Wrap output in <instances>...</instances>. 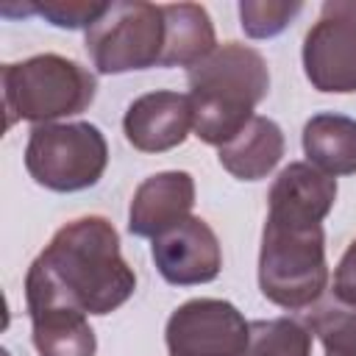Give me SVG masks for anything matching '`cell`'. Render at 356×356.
Wrapping results in <instances>:
<instances>
[{"label":"cell","instance_id":"6","mask_svg":"<svg viewBox=\"0 0 356 356\" xmlns=\"http://www.w3.org/2000/svg\"><path fill=\"white\" fill-rule=\"evenodd\" d=\"M92 67L100 75L161 67L164 11L145 0H111L83 36Z\"/></svg>","mask_w":356,"mask_h":356},{"label":"cell","instance_id":"1","mask_svg":"<svg viewBox=\"0 0 356 356\" xmlns=\"http://www.w3.org/2000/svg\"><path fill=\"white\" fill-rule=\"evenodd\" d=\"M337 200V178L309 161L286 164L270 186L259 250L261 295L289 312L312 309L328 286L323 220Z\"/></svg>","mask_w":356,"mask_h":356},{"label":"cell","instance_id":"3","mask_svg":"<svg viewBox=\"0 0 356 356\" xmlns=\"http://www.w3.org/2000/svg\"><path fill=\"white\" fill-rule=\"evenodd\" d=\"M186 83L195 136L222 147L256 117L270 92V70L259 50L225 42L186 72Z\"/></svg>","mask_w":356,"mask_h":356},{"label":"cell","instance_id":"18","mask_svg":"<svg viewBox=\"0 0 356 356\" xmlns=\"http://www.w3.org/2000/svg\"><path fill=\"white\" fill-rule=\"evenodd\" d=\"M300 0H242L239 25L250 39H273L300 14Z\"/></svg>","mask_w":356,"mask_h":356},{"label":"cell","instance_id":"8","mask_svg":"<svg viewBox=\"0 0 356 356\" xmlns=\"http://www.w3.org/2000/svg\"><path fill=\"white\" fill-rule=\"evenodd\" d=\"M248 325L231 300L192 298L167 320V356H245Z\"/></svg>","mask_w":356,"mask_h":356},{"label":"cell","instance_id":"10","mask_svg":"<svg viewBox=\"0 0 356 356\" xmlns=\"http://www.w3.org/2000/svg\"><path fill=\"white\" fill-rule=\"evenodd\" d=\"M192 131L189 95L156 89L139 95L122 117V134L139 153H167L186 142Z\"/></svg>","mask_w":356,"mask_h":356},{"label":"cell","instance_id":"12","mask_svg":"<svg viewBox=\"0 0 356 356\" xmlns=\"http://www.w3.org/2000/svg\"><path fill=\"white\" fill-rule=\"evenodd\" d=\"M284 150L286 142L281 125L270 117L256 114L231 142L217 147V159L222 170L236 181H261L278 167Z\"/></svg>","mask_w":356,"mask_h":356},{"label":"cell","instance_id":"2","mask_svg":"<svg viewBox=\"0 0 356 356\" xmlns=\"http://www.w3.org/2000/svg\"><path fill=\"white\" fill-rule=\"evenodd\" d=\"M136 289V273L120 253L111 220L100 214L61 225L25 273L28 306H67L81 314H111Z\"/></svg>","mask_w":356,"mask_h":356},{"label":"cell","instance_id":"9","mask_svg":"<svg viewBox=\"0 0 356 356\" xmlns=\"http://www.w3.org/2000/svg\"><path fill=\"white\" fill-rule=\"evenodd\" d=\"M153 264L159 275L172 286H197L209 284L222 270V248L214 228L189 214L186 220L170 225L150 245Z\"/></svg>","mask_w":356,"mask_h":356},{"label":"cell","instance_id":"14","mask_svg":"<svg viewBox=\"0 0 356 356\" xmlns=\"http://www.w3.org/2000/svg\"><path fill=\"white\" fill-rule=\"evenodd\" d=\"M306 161L325 175H356V120L323 111L303 125Z\"/></svg>","mask_w":356,"mask_h":356},{"label":"cell","instance_id":"17","mask_svg":"<svg viewBox=\"0 0 356 356\" xmlns=\"http://www.w3.org/2000/svg\"><path fill=\"white\" fill-rule=\"evenodd\" d=\"M245 356H312V331L292 317L253 320Z\"/></svg>","mask_w":356,"mask_h":356},{"label":"cell","instance_id":"19","mask_svg":"<svg viewBox=\"0 0 356 356\" xmlns=\"http://www.w3.org/2000/svg\"><path fill=\"white\" fill-rule=\"evenodd\" d=\"M108 3H95V0H44V3H25L19 11H3L6 17H14V14H39L44 17L50 25L56 28H67V31H78V28H92L103 11H106Z\"/></svg>","mask_w":356,"mask_h":356},{"label":"cell","instance_id":"7","mask_svg":"<svg viewBox=\"0 0 356 356\" xmlns=\"http://www.w3.org/2000/svg\"><path fill=\"white\" fill-rule=\"evenodd\" d=\"M303 72L317 92H356V0H325L303 39Z\"/></svg>","mask_w":356,"mask_h":356},{"label":"cell","instance_id":"16","mask_svg":"<svg viewBox=\"0 0 356 356\" xmlns=\"http://www.w3.org/2000/svg\"><path fill=\"white\" fill-rule=\"evenodd\" d=\"M306 328L323 342L325 356H356V306L328 295L306 312Z\"/></svg>","mask_w":356,"mask_h":356},{"label":"cell","instance_id":"11","mask_svg":"<svg viewBox=\"0 0 356 356\" xmlns=\"http://www.w3.org/2000/svg\"><path fill=\"white\" fill-rule=\"evenodd\" d=\"M195 206V178L184 170H164L145 178L128 206V231L153 239L170 225L186 220Z\"/></svg>","mask_w":356,"mask_h":356},{"label":"cell","instance_id":"5","mask_svg":"<svg viewBox=\"0 0 356 356\" xmlns=\"http://www.w3.org/2000/svg\"><path fill=\"white\" fill-rule=\"evenodd\" d=\"M106 164L108 145L92 122H47L28 134L25 170L50 192H83L103 178Z\"/></svg>","mask_w":356,"mask_h":356},{"label":"cell","instance_id":"4","mask_svg":"<svg viewBox=\"0 0 356 356\" xmlns=\"http://www.w3.org/2000/svg\"><path fill=\"white\" fill-rule=\"evenodd\" d=\"M0 81L6 128H14L19 120L47 125L75 117L86 111L97 95V78L58 53H39L25 61L3 64Z\"/></svg>","mask_w":356,"mask_h":356},{"label":"cell","instance_id":"13","mask_svg":"<svg viewBox=\"0 0 356 356\" xmlns=\"http://www.w3.org/2000/svg\"><path fill=\"white\" fill-rule=\"evenodd\" d=\"M164 11V56L161 67L192 70L217 50V33L209 11L197 3H167Z\"/></svg>","mask_w":356,"mask_h":356},{"label":"cell","instance_id":"20","mask_svg":"<svg viewBox=\"0 0 356 356\" xmlns=\"http://www.w3.org/2000/svg\"><path fill=\"white\" fill-rule=\"evenodd\" d=\"M331 295L342 303L356 306V239L345 248L337 270H334V284H331Z\"/></svg>","mask_w":356,"mask_h":356},{"label":"cell","instance_id":"15","mask_svg":"<svg viewBox=\"0 0 356 356\" xmlns=\"http://www.w3.org/2000/svg\"><path fill=\"white\" fill-rule=\"evenodd\" d=\"M31 339L39 356H95L97 337L86 314L67 306H28Z\"/></svg>","mask_w":356,"mask_h":356}]
</instances>
